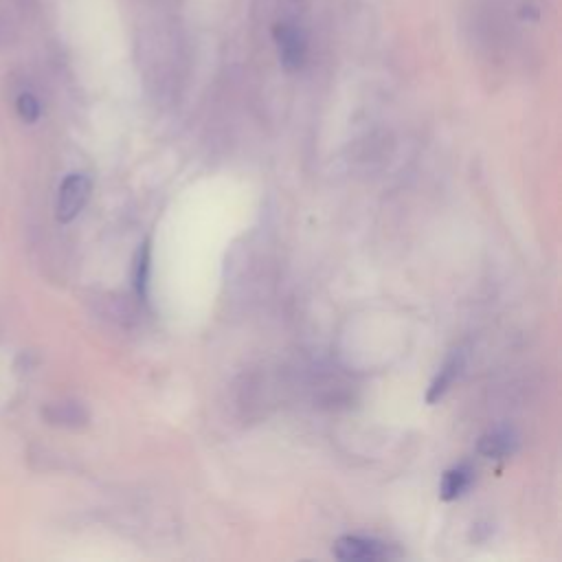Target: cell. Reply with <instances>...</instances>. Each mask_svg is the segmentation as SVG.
Segmentation results:
<instances>
[{
  "instance_id": "obj_4",
  "label": "cell",
  "mask_w": 562,
  "mask_h": 562,
  "mask_svg": "<svg viewBox=\"0 0 562 562\" xmlns=\"http://www.w3.org/2000/svg\"><path fill=\"white\" fill-rule=\"evenodd\" d=\"M519 448V437L510 429H499L488 435H483L479 440V453L490 459H505L516 453Z\"/></svg>"
},
{
  "instance_id": "obj_1",
  "label": "cell",
  "mask_w": 562,
  "mask_h": 562,
  "mask_svg": "<svg viewBox=\"0 0 562 562\" xmlns=\"http://www.w3.org/2000/svg\"><path fill=\"white\" fill-rule=\"evenodd\" d=\"M93 181L86 174H71L64 178L58 191V207H55V216L62 224L73 222L84 211L88 198H91Z\"/></svg>"
},
{
  "instance_id": "obj_9",
  "label": "cell",
  "mask_w": 562,
  "mask_h": 562,
  "mask_svg": "<svg viewBox=\"0 0 562 562\" xmlns=\"http://www.w3.org/2000/svg\"><path fill=\"white\" fill-rule=\"evenodd\" d=\"M16 110H18L20 119L25 123H36L42 115L40 101L33 93H20L16 99Z\"/></svg>"
},
{
  "instance_id": "obj_3",
  "label": "cell",
  "mask_w": 562,
  "mask_h": 562,
  "mask_svg": "<svg viewBox=\"0 0 562 562\" xmlns=\"http://www.w3.org/2000/svg\"><path fill=\"white\" fill-rule=\"evenodd\" d=\"M275 42L279 51V60L286 71H299L306 62V38L303 33L288 22H279L275 27Z\"/></svg>"
},
{
  "instance_id": "obj_2",
  "label": "cell",
  "mask_w": 562,
  "mask_h": 562,
  "mask_svg": "<svg viewBox=\"0 0 562 562\" xmlns=\"http://www.w3.org/2000/svg\"><path fill=\"white\" fill-rule=\"evenodd\" d=\"M334 558L347 562H369V560H385L391 558L389 545L376 541V538L365 536H341L332 547Z\"/></svg>"
},
{
  "instance_id": "obj_6",
  "label": "cell",
  "mask_w": 562,
  "mask_h": 562,
  "mask_svg": "<svg viewBox=\"0 0 562 562\" xmlns=\"http://www.w3.org/2000/svg\"><path fill=\"white\" fill-rule=\"evenodd\" d=\"M472 479H475V470H472L468 464H462V466H455L451 470H446L444 477H442L440 497L444 501L459 499L470 488Z\"/></svg>"
},
{
  "instance_id": "obj_5",
  "label": "cell",
  "mask_w": 562,
  "mask_h": 562,
  "mask_svg": "<svg viewBox=\"0 0 562 562\" xmlns=\"http://www.w3.org/2000/svg\"><path fill=\"white\" fill-rule=\"evenodd\" d=\"M462 367H464V356L455 352L444 363V367L440 369V374H437L435 380L431 382L429 393H426V402H429V404L440 402L444 398V393L453 387V382L457 380V376L462 374Z\"/></svg>"
},
{
  "instance_id": "obj_8",
  "label": "cell",
  "mask_w": 562,
  "mask_h": 562,
  "mask_svg": "<svg viewBox=\"0 0 562 562\" xmlns=\"http://www.w3.org/2000/svg\"><path fill=\"white\" fill-rule=\"evenodd\" d=\"M47 420L51 424H64V426H77L86 422V413L80 404H53L47 411Z\"/></svg>"
},
{
  "instance_id": "obj_7",
  "label": "cell",
  "mask_w": 562,
  "mask_h": 562,
  "mask_svg": "<svg viewBox=\"0 0 562 562\" xmlns=\"http://www.w3.org/2000/svg\"><path fill=\"white\" fill-rule=\"evenodd\" d=\"M150 266H152V249L150 242H143L137 253V262H134V290L141 301H148V288H150Z\"/></svg>"
}]
</instances>
